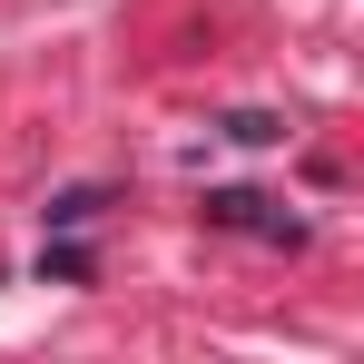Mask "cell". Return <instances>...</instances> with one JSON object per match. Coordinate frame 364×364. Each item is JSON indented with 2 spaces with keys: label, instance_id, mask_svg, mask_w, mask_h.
Masks as SVG:
<instances>
[{
  "label": "cell",
  "instance_id": "obj_1",
  "mask_svg": "<svg viewBox=\"0 0 364 364\" xmlns=\"http://www.w3.org/2000/svg\"><path fill=\"white\" fill-rule=\"evenodd\" d=\"M207 227H246V237H266V246H305V217H286L256 187H207Z\"/></svg>",
  "mask_w": 364,
  "mask_h": 364
},
{
  "label": "cell",
  "instance_id": "obj_2",
  "mask_svg": "<svg viewBox=\"0 0 364 364\" xmlns=\"http://www.w3.org/2000/svg\"><path fill=\"white\" fill-rule=\"evenodd\" d=\"M99 207H109V187H60V197L40 207V227H50V237H79V227H89Z\"/></svg>",
  "mask_w": 364,
  "mask_h": 364
},
{
  "label": "cell",
  "instance_id": "obj_3",
  "mask_svg": "<svg viewBox=\"0 0 364 364\" xmlns=\"http://www.w3.org/2000/svg\"><path fill=\"white\" fill-rule=\"evenodd\" d=\"M217 138H237V148H276V138H286V119H266V109H227V119H217Z\"/></svg>",
  "mask_w": 364,
  "mask_h": 364
},
{
  "label": "cell",
  "instance_id": "obj_4",
  "mask_svg": "<svg viewBox=\"0 0 364 364\" xmlns=\"http://www.w3.org/2000/svg\"><path fill=\"white\" fill-rule=\"evenodd\" d=\"M40 276H60V286H79V276H89V256H79L69 237H50V246H40Z\"/></svg>",
  "mask_w": 364,
  "mask_h": 364
}]
</instances>
